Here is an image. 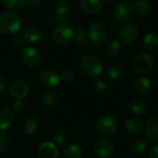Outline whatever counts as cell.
Returning a JSON list of instances; mask_svg holds the SVG:
<instances>
[{
  "mask_svg": "<svg viewBox=\"0 0 158 158\" xmlns=\"http://www.w3.org/2000/svg\"><path fill=\"white\" fill-rule=\"evenodd\" d=\"M22 27L21 17L14 11H6L0 14V32L6 35L18 33Z\"/></svg>",
  "mask_w": 158,
  "mask_h": 158,
  "instance_id": "obj_1",
  "label": "cell"
},
{
  "mask_svg": "<svg viewBox=\"0 0 158 158\" xmlns=\"http://www.w3.org/2000/svg\"><path fill=\"white\" fill-rule=\"evenodd\" d=\"M79 66L81 70L87 76L99 77L104 71V64L102 60L94 55H84L81 57Z\"/></svg>",
  "mask_w": 158,
  "mask_h": 158,
  "instance_id": "obj_2",
  "label": "cell"
},
{
  "mask_svg": "<svg viewBox=\"0 0 158 158\" xmlns=\"http://www.w3.org/2000/svg\"><path fill=\"white\" fill-rule=\"evenodd\" d=\"M75 30L69 24L62 23L57 25L51 33V39L56 44H67L74 40Z\"/></svg>",
  "mask_w": 158,
  "mask_h": 158,
  "instance_id": "obj_3",
  "label": "cell"
},
{
  "mask_svg": "<svg viewBox=\"0 0 158 158\" xmlns=\"http://www.w3.org/2000/svg\"><path fill=\"white\" fill-rule=\"evenodd\" d=\"M154 57L148 53L138 54L132 61L133 71L141 76L148 74L154 68Z\"/></svg>",
  "mask_w": 158,
  "mask_h": 158,
  "instance_id": "obj_4",
  "label": "cell"
},
{
  "mask_svg": "<svg viewBox=\"0 0 158 158\" xmlns=\"http://www.w3.org/2000/svg\"><path fill=\"white\" fill-rule=\"evenodd\" d=\"M96 129L97 131L106 137L113 136L118 129V120L109 115H105L102 116L96 123Z\"/></svg>",
  "mask_w": 158,
  "mask_h": 158,
  "instance_id": "obj_5",
  "label": "cell"
},
{
  "mask_svg": "<svg viewBox=\"0 0 158 158\" xmlns=\"http://www.w3.org/2000/svg\"><path fill=\"white\" fill-rule=\"evenodd\" d=\"M88 36L95 44H104L107 40V30L105 25L99 21L91 23L88 31Z\"/></svg>",
  "mask_w": 158,
  "mask_h": 158,
  "instance_id": "obj_6",
  "label": "cell"
},
{
  "mask_svg": "<svg viewBox=\"0 0 158 158\" xmlns=\"http://www.w3.org/2000/svg\"><path fill=\"white\" fill-rule=\"evenodd\" d=\"M118 38L124 44L134 43L140 35V28L136 23H126L118 31Z\"/></svg>",
  "mask_w": 158,
  "mask_h": 158,
  "instance_id": "obj_7",
  "label": "cell"
},
{
  "mask_svg": "<svg viewBox=\"0 0 158 158\" xmlns=\"http://www.w3.org/2000/svg\"><path fill=\"white\" fill-rule=\"evenodd\" d=\"M21 58L25 65L31 69H37L42 64V55L38 49L29 46L21 50Z\"/></svg>",
  "mask_w": 158,
  "mask_h": 158,
  "instance_id": "obj_8",
  "label": "cell"
},
{
  "mask_svg": "<svg viewBox=\"0 0 158 158\" xmlns=\"http://www.w3.org/2000/svg\"><path fill=\"white\" fill-rule=\"evenodd\" d=\"M134 9L133 6L128 1H121L117 4L114 9V18L118 22L125 23L129 21L132 15Z\"/></svg>",
  "mask_w": 158,
  "mask_h": 158,
  "instance_id": "obj_9",
  "label": "cell"
},
{
  "mask_svg": "<svg viewBox=\"0 0 158 158\" xmlns=\"http://www.w3.org/2000/svg\"><path fill=\"white\" fill-rule=\"evenodd\" d=\"M94 151L100 158H113L115 155V147L113 143L106 138L96 140L94 143Z\"/></svg>",
  "mask_w": 158,
  "mask_h": 158,
  "instance_id": "obj_10",
  "label": "cell"
},
{
  "mask_svg": "<svg viewBox=\"0 0 158 158\" xmlns=\"http://www.w3.org/2000/svg\"><path fill=\"white\" fill-rule=\"evenodd\" d=\"M7 90L12 96L19 100L26 98L30 93L29 85L25 81L20 80L11 81L7 85Z\"/></svg>",
  "mask_w": 158,
  "mask_h": 158,
  "instance_id": "obj_11",
  "label": "cell"
},
{
  "mask_svg": "<svg viewBox=\"0 0 158 158\" xmlns=\"http://www.w3.org/2000/svg\"><path fill=\"white\" fill-rule=\"evenodd\" d=\"M39 79L42 84L47 87H56L59 84L61 81L60 76L55 70L50 69L42 70L39 75Z\"/></svg>",
  "mask_w": 158,
  "mask_h": 158,
  "instance_id": "obj_12",
  "label": "cell"
},
{
  "mask_svg": "<svg viewBox=\"0 0 158 158\" xmlns=\"http://www.w3.org/2000/svg\"><path fill=\"white\" fill-rule=\"evenodd\" d=\"M145 134L147 139L154 143H158V117L154 116L147 119L145 123Z\"/></svg>",
  "mask_w": 158,
  "mask_h": 158,
  "instance_id": "obj_13",
  "label": "cell"
},
{
  "mask_svg": "<svg viewBox=\"0 0 158 158\" xmlns=\"http://www.w3.org/2000/svg\"><path fill=\"white\" fill-rule=\"evenodd\" d=\"M37 156L39 158H57L58 150L55 143L51 142H44L38 147Z\"/></svg>",
  "mask_w": 158,
  "mask_h": 158,
  "instance_id": "obj_14",
  "label": "cell"
},
{
  "mask_svg": "<svg viewBox=\"0 0 158 158\" xmlns=\"http://www.w3.org/2000/svg\"><path fill=\"white\" fill-rule=\"evenodd\" d=\"M125 130L130 135L136 137L143 132L144 127L143 122L139 118H130L125 121Z\"/></svg>",
  "mask_w": 158,
  "mask_h": 158,
  "instance_id": "obj_15",
  "label": "cell"
},
{
  "mask_svg": "<svg viewBox=\"0 0 158 158\" xmlns=\"http://www.w3.org/2000/svg\"><path fill=\"white\" fill-rule=\"evenodd\" d=\"M15 120V115L13 110L8 107H0V131L8 130Z\"/></svg>",
  "mask_w": 158,
  "mask_h": 158,
  "instance_id": "obj_16",
  "label": "cell"
},
{
  "mask_svg": "<svg viewBox=\"0 0 158 158\" xmlns=\"http://www.w3.org/2000/svg\"><path fill=\"white\" fill-rule=\"evenodd\" d=\"M103 6V0H80L81 9L88 15L97 14Z\"/></svg>",
  "mask_w": 158,
  "mask_h": 158,
  "instance_id": "obj_17",
  "label": "cell"
},
{
  "mask_svg": "<svg viewBox=\"0 0 158 158\" xmlns=\"http://www.w3.org/2000/svg\"><path fill=\"white\" fill-rule=\"evenodd\" d=\"M22 37L24 41L31 43V44H36L38 43L43 36V32L40 28L35 26H28L22 31Z\"/></svg>",
  "mask_w": 158,
  "mask_h": 158,
  "instance_id": "obj_18",
  "label": "cell"
},
{
  "mask_svg": "<svg viewBox=\"0 0 158 158\" xmlns=\"http://www.w3.org/2000/svg\"><path fill=\"white\" fill-rule=\"evenodd\" d=\"M151 86H152L151 81L147 77L141 76V77H138L135 80L133 88H134V92L138 95L144 96V95H147L150 93Z\"/></svg>",
  "mask_w": 158,
  "mask_h": 158,
  "instance_id": "obj_19",
  "label": "cell"
},
{
  "mask_svg": "<svg viewBox=\"0 0 158 158\" xmlns=\"http://www.w3.org/2000/svg\"><path fill=\"white\" fill-rule=\"evenodd\" d=\"M130 109L131 112L135 115H143L147 112L148 110V104L145 100L140 98V97H135L132 98L129 104Z\"/></svg>",
  "mask_w": 158,
  "mask_h": 158,
  "instance_id": "obj_20",
  "label": "cell"
},
{
  "mask_svg": "<svg viewBox=\"0 0 158 158\" xmlns=\"http://www.w3.org/2000/svg\"><path fill=\"white\" fill-rule=\"evenodd\" d=\"M65 158H83L82 148L76 143H68L64 147Z\"/></svg>",
  "mask_w": 158,
  "mask_h": 158,
  "instance_id": "obj_21",
  "label": "cell"
},
{
  "mask_svg": "<svg viewBox=\"0 0 158 158\" xmlns=\"http://www.w3.org/2000/svg\"><path fill=\"white\" fill-rule=\"evenodd\" d=\"M42 99L44 104L47 106V107H55L57 106V104L59 103V96L58 94L51 90H47L45 91L43 95H42Z\"/></svg>",
  "mask_w": 158,
  "mask_h": 158,
  "instance_id": "obj_22",
  "label": "cell"
},
{
  "mask_svg": "<svg viewBox=\"0 0 158 158\" xmlns=\"http://www.w3.org/2000/svg\"><path fill=\"white\" fill-rule=\"evenodd\" d=\"M143 47L149 51L153 52L158 48V35L155 32L147 33L143 38Z\"/></svg>",
  "mask_w": 158,
  "mask_h": 158,
  "instance_id": "obj_23",
  "label": "cell"
},
{
  "mask_svg": "<svg viewBox=\"0 0 158 158\" xmlns=\"http://www.w3.org/2000/svg\"><path fill=\"white\" fill-rule=\"evenodd\" d=\"M106 76L110 81L118 82L124 78V71L118 66H112L107 69Z\"/></svg>",
  "mask_w": 158,
  "mask_h": 158,
  "instance_id": "obj_24",
  "label": "cell"
},
{
  "mask_svg": "<svg viewBox=\"0 0 158 158\" xmlns=\"http://www.w3.org/2000/svg\"><path fill=\"white\" fill-rule=\"evenodd\" d=\"M133 9L139 16H145L151 11L152 6L148 0H136L133 5Z\"/></svg>",
  "mask_w": 158,
  "mask_h": 158,
  "instance_id": "obj_25",
  "label": "cell"
},
{
  "mask_svg": "<svg viewBox=\"0 0 158 158\" xmlns=\"http://www.w3.org/2000/svg\"><path fill=\"white\" fill-rule=\"evenodd\" d=\"M131 151L134 156H143L148 151V143L143 140H137L131 143Z\"/></svg>",
  "mask_w": 158,
  "mask_h": 158,
  "instance_id": "obj_26",
  "label": "cell"
},
{
  "mask_svg": "<svg viewBox=\"0 0 158 158\" xmlns=\"http://www.w3.org/2000/svg\"><path fill=\"white\" fill-rule=\"evenodd\" d=\"M106 55L110 57L118 56L121 52V45L118 40H111L107 43L106 46Z\"/></svg>",
  "mask_w": 158,
  "mask_h": 158,
  "instance_id": "obj_27",
  "label": "cell"
},
{
  "mask_svg": "<svg viewBox=\"0 0 158 158\" xmlns=\"http://www.w3.org/2000/svg\"><path fill=\"white\" fill-rule=\"evenodd\" d=\"M38 127H39L38 120L34 118H30L25 121L24 126H23V131H24L25 134L32 135L37 131Z\"/></svg>",
  "mask_w": 158,
  "mask_h": 158,
  "instance_id": "obj_28",
  "label": "cell"
},
{
  "mask_svg": "<svg viewBox=\"0 0 158 158\" xmlns=\"http://www.w3.org/2000/svg\"><path fill=\"white\" fill-rule=\"evenodd\" d=\"M56 13L61 16H66L70 11V3L69 0H57L55 5Z\"/></svg>",
  "mask_w": 158,
  "mask_h": 158,
  "instance_id": "obj_29",
  "label": "cell"
},
{
  "mask_svg": "<svg viewBox=\"0 0 158 158\" xmlns=\"http://www.w3.org/2000/svg\"><path fill=\"white\" fill-rule=\"evenodd\" d=\"M2 1L6 7L12 10L20 9L25 5V0H2Z\"/></svg>",
  "mask_w": 158,
  "mask_h": 158,
  "instance_id": "obj_30",
  "label": "cell"
},
{
  "mask_svg": "<svg viewBox=\"0 0 158 158\" xmlns=\"http://www.w3.org/2000/svg\"><path fill=\"white\" fill-rule=\"evenodd\" d=\"M93 88H94V90L96 93H98V94H103V93H105V92L106 91L107 85H106V82L103 79L97 77V78L94 81V82H93Z\"/></svg>",
  "mask_w": 158,
  "mask_h": 158,
  "instance_id": "obj_31",
  "label": "cell"
},
{
  "mask_svg": "<svg viewBox=\"0 0 158 158\" xmlns=\"http://www.w3.org/2000/svg\"><path fill=\"white\" fill-rule=\"evenodd\" d=\"M54 141L56 144H65L68 142V134L62 130H57L54 133Z\"/></svg>",
  "mask_w": 158,
  "mask_h": 158,
  "instance_id": "obj_32",
  "label": "cell"
},
{
  "mask_svg": "<svg viewBox=\"0 0 158 158\" xmlns=\"http://www.w3.org/2000/svg\"><path fill=\"white\" fill-rule=\"evenodd\" d=\"M87 36H88V33H87V31L85 30V28L81 27V28H78L77 30H75L74 39L78 44L84 43L87 39Z\"/></svg>",
  "mask_w": 158,
  "mask_h": 158,
  "instance_id": "obj_33",
  "label": "cell"
},
{
  "mask_svg": "<svg viewBox=\"0 0 158 158\" xmlns=\"http://www.w3.org/2000/svg\"><path fill=\"white\" fill-rule=\"evenodd\" d=\"M10 147V141L5 135L0 133V153H6Z\"/></svg>",
  "mask_w": 158,
  "mask_h": 158,
  "instance_id": "obj_34",
  "label": "cell"
},
{
  "mask_svg": "<svg viewBox=\"0 0 158 158\" xmlns=\"http://www.w3.org/2000/svg\"><path fill=\"white\" fill-rule=\"evenodd\" d=\"M75 75H74V72L71 71V70H65L62 72V74L60 75V79L65 81V82H70L73 79H74Z\"/></svg>",
  "mask_w": 158,
  "mask_h": 158,
  "instance_id": "obj_35",
  "label": "cell"
},
{
  "mask_svg": "<svg viewBox=\"0 0 158 158\" xmlns=\"http://www.w3.org/2000/svg\"><path fill=\"white\" fill-rule=\"evenodd\" d=\"M11 40H12V43L14 44V45H16V46L22 45L23 42H24V39H23L22 35L21 34H18V33L12 35V39Z\"/></svg>",
  "mask_w": 158,
  "mask_h": 158,
  "instance_id": "obj_36",
  "label": "cell"
},
{
  "mask_svg": "<svg viewBox=\"0 0 158 158\" xmlns=\"http://www.w3.org/2000/svg\"><path fill=\"white\" fill-rule=\"evenodd\" d=\"M24 108V104L22 102V100H16L14 103H13V111L19 113V112H21Z\"/></svg>",
  "mask_w": 158,
  "mask_h": 158,
  "instance_id": "obj_37",
  "label": "cell"
},
{
  "mask_svg": "<svg viewBox=\"0 0 158 158\" xmlns=\"http://www.w3.org/2000/svg\"><path fill=\"white\" fill-rule=\"evenodd\" d=\"M25 5L31 8H37L42 5V0H25Z\"/></svg>",
  "mask_w": 158,
  "mask_h": 158,
  "instance_id": "obj_38",
  "label": "cell"
},
{
  "mask_svg": "<svg viewBox=\"0 0 158 158\" xmlns=\"http://www.w3.org/2000/svg\"><path fill=\"white\" fill-rule=\"evenodd\" d=\"M6 86H7V84H6V78H5L2 74H0V94L3 93V92L6 90Z\"/></svg>",
  "mask_w": 158,
  "mask_h": 158,
  "instance_id": "obj_39",
  "label": "cell"
},
{
  "mask_svg": "<svg viewBox=\"0 0 158 158\" xmlns=\"http://www.w3.org/2000/svg\"><path fill=\"white\" fill-rule=\"evenodd\" d=\"M149 158H158V145L154 146L149 151Z\"/></svg>",
  "mask_w": 158,
  "mask_h": 158,
  "instance_id": "obj_40",
  "label": "cell"
},
{
  "mask_svg": "<svg viewBox=\"0 0 158 158\" xmlns=\"http://www.w3.org/2000/svg\"><path fill=\"white\" fill-rule=\"evenodd\" d=\"M106 2H109V3H111V2H113L114 0H106Z\"/></svg>",
  "mask_w": 158,
  "mask_h": 158,
  "instance_id": "obj_41",
  "label": "cell"
},
{
  "mask_svg": "<svg viewBox=\"0 0 158 158\" xmlns=\"http://www.w3.org/2000/svg\"><path fill=\"white\" fill-rule=\"evenodd\" d=\"M117 158H120V157H117Z\"/></svg>",
  "mask_w": 158,
  "mask_h": 158,
  "instance_id": "obj_42",
  "label": "cell"
}]
</instances>
